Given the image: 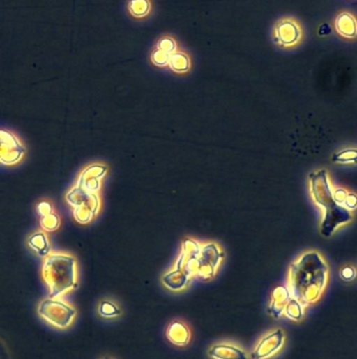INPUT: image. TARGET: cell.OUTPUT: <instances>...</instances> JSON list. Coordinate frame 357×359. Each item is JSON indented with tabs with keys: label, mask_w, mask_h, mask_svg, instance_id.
I'll use <instances>...</instances> for the list:
<instances>
[{
	"label": "cell",
	"mask_w": 357,
	"mask_h": 359,
	"mask_svg": "<svg viewBox=\"0 0 357 359\" xmlns=\"http://www.w3.org/2000/svg\"><path fill=\"white\" fill-rule=\"evenodd\" d=\"M166 337L174 346H188L190 342L192 333L190 328L181 321H174L166 330Z\"/></svg>",
	"instance_id": "obj_10"
},
{
	"label": "cell",
	"mask_w": 357,
	"mask_h": 359,
	"mask_svg": "<svg viewBox=\"0 0 357 359\" xmlns=\"http://www.w3.org/2000/svg\"><path fill=\"white\" fill-rule=\"evenodd\" d=\"M170 68L176 72H185L190 70V60L186 54L180 53V52H176V53L172 54L169 58Z\"/></svg>",
	"instance_id": "obj_16"
},
{
	"label": "cell",
	"mask_w": 357,
	"mask_h": 359,
	"mask_svg": "<svg viewBox=\"0 0 357 359\" xmlns=\"http://www.w3.org/2000/svg\"><path fill=\"white\" fill-rule=\"evenodd\" d=\"M329 281V268L317 251H309L292 263L288 273L290 296L305 308L317 304L325 293Z\"/></svg>",
	"instance_id": "obj_1"
},
{
	"label": "cell",
	"mask_w": 357,
	"mask_h": 359,
	"mask_svg": "<svg viewBox=\"0 0 357 359\" xmlns=\"http://www.w3.org/2000/svg\"><path fill=\"white\" fill-rule=\"evenodd\" d=\"M332 161L336 164H357V148H346L334 153Z\"/></svg>",
	"instance_id": "obj_18"
},
{
	"label": "cell",
	"mask_w": 357,
	"mask_h": 359,
	"mask_svg": "<svg viewBox=\"0 0 357 359\" xmlns=\"http://www.w3.org/2000/svg\"><path fill=\"white\" fill-rule=\"evenodd\" d=\"M37 313L43 321L58 330H66L73 325L77 310L62 298H47L39 303Z\"/></svg>",
	"instance_id": "obj_4"
},
{
	"label": "cell",
	"mask_w": 357,
	"mask_h": 359,
	"mask_svg": "<svg viewBox=\"0 0 357 359\" xmlns=\"http://www.w3.org/2000/svg\"><path fill=\"white\" fill-rule=\"evenodd\" d=\"M151 10V3L149 0H130L128 3V12L135 18L146 17Z\"/></svg>",
	"instance_id": "obj_17"
},
{
	"label": "cell",
	"mask_w": 357,
	"mask_h": 359,
	"mask_svg": "<svg viewBox=\"0 0 357 359\" xmlns=\"http://www.w3.org/2000/svg\"><path fill=\"white\" fill-rule=\"evenodd\" d=\"M99 316L103 319H117L122 316L121 306L113 300H102L97 308Z\"/></svg>",
	"instance_id": "obj_14"
},
{
	"label": "cell",
	"mask_w": 357,
	"mask_h": 359,
	"mask_svg": "<svg viewBox=\"0 0 357 359\" xmlns=\"http://www.w3.org/2000/svg\"><path fill=\"white\" fill-rule=\"evenodd\" d=\"M310 192L317 206L324 211L321 228L324 236H330L333 234L331 228L332 213H336L346 224L352 222V213L334 200L333 188L330 183L327 170L321 169L311 174Z\"/></svg>",
	"instance_id": "obj_3"
},
{
	"label": "cell",
	"mask_w": 357,
	"mask_h": 359,
	"mask_svg": "<svg viewBox=\"0 0 357 359\" xmlns=\"http://www.w3.org/2000/svg\"><path fill=\"white\" fill-rule=\"evenodd\" d=\"M334 30L342 38L352 40L357 37V18L349 12H342L334 20Z\"/></svg>",
	"instance_id": "obj_9"
},
{
	"label": "cell",
	"mask_w": 357,
	"mask_h": 359,
	"mask_svg": "<svg viewBox=\"0 0 357 359\" xmlns=\"http://www.w3.org/2000/svg\"><path fill=\"white\" fill-rule=\"evenodd\" d=\"M39 215H40V227L45 231H55L59 227V217L55 215L49 203L43 202L38 205Z\"/></svg>",
	"instance_id": "obj_12"
},
{
	"label": "cell",
	"mask_w": 357,
	"mask_h": 359,
	"mask_svg": "<svg viewBox=\"0 0 357 359\" xmlns=\"http://www.w3.org/2000/svg\"><path fill=\"white\" fill-rule=\"evenodd\" d=\"M306 314V308L294 298H290L283 311V316L287 317L290 321H301L304 319Z\"/></svg>",
	"instance_id": "obj_15"
},
{
	"label": "cell",
	"mask_w": 357,
	"mask_h": 359,
	"mask_svg": "<svg viewBox=\"0 0 357 359\" xmlns=\"http://www.w3.org/2000/svg\"><path fill=\"white\" fill-rule=\"evenodd\" d=\"M342 207L349 211H355L357 208V194L349 192Z\"/></svg>",
	"instance_id": "obj_22"
},
{
	"label": "cell",
	"mask_w": 357,
	"mask_h": 359,
	"mask_svg": "<svg viewBox=\"0 0 357 359\" xmlns=\"http://www.w3.org/2000/svg\"><path fill=\"white\" fill-rule=\"evenodd\" d=\"M170 55L166 52L161 51V49H155V52H153L151 54V62H153L155 66H165L166 64H168L169 62Z\"/></svg>",
	"instance_id": "obj_20"
},
{
	"label": "cell",
	"mask_w": 357,
	"mask_h": 359,
	"mask_svg": "<svg viewBox=\"0 0 357 359\" xmlns=\"http://www.w3.org/2000/svg\"><path fill=\"white\" fill-rule=\"evenodd\" d=\"M286 344V333L283 329H275L266 333L257 342L250 354L251 359H271L279 354Z\"/></svg>",
	"instance_id": "obj_7"
},
{
	"label": "cell",
	"mask_w": 357,
	"mask_h": 359,
	"mask_svg": "<svg viewBox=\"0 0 357 359\" xmlns=\"http://www.w3.org/2000/svg\"><path fill=\"white\" fill-rule=\"evenodd\" d=\"M102 359H112V358H109V357H103Z\"/></svg>",
	"instance_id": "obj_23"
},
{
	"label": "cell",
	"mask_w": 357,
	"mask_h": 359,
	"mask_svg": "<svg viewBox=\"0 0 357 359\" xmlns=\"http://www.w3.org/2000/svg\"><path fill=\"white\" fill-rule=\"evenodd\" d=\"M29 246L41 257H45L51 253L50 251V242L45 231L34 232L28 240Z\"/></svg>",
	"instance_id": "obj_13"
},
{
	"label": "cell",
	"mask_w": 357,
	"mask_h": 359,
	"mask_svg": "<svg viewBox=\"0 0 357 359\" xmlns=\"http://www.w3.org/2000/svg\"><path fill=\"white\" fill-rule=\"evenodd\" d=\"M208 356L213 359H249L248 354L234 342H221L209 348Z\"/></svg>",
	"instance_id": "obj_8"
},
{
	"label": "cell",
	"mask_w": 357,
	"mask_h": 359,
	"mask_svg": "<svg viewBox=\"0 0 357 359\" xmlns=\"http://www.w3.org/2000/svg\"><path fill=\"white\" fill-rule=\"evenodd\" d=\"M303 29L298 20L291 17L282 18L273 28V41L284 49H291L300 45Z\"/></svg>",
	"instance_id": "obj_5"
},
{
	"label": "cell",
	"mask_w": 357,
	"mask_h": 359,
	"mask_svg": "<svg viewBox=\"0 0 357 359\" xmlns=\"http://www.w3.org/2000/svg\"><path fill=\"white\" fill-rule=\"evenodd\" d=\"M26 151V147L15 134L0 130V165H16L24 159Z\"/></svg>",
	"instance_id": "obj_6"
},
{
	"label": "cell",
	"mask_w": 357,
	"mask_h": 359,
	"mask_svg": "<svg viewBox=\"0 0 357 359\" xmlns=\"http://www.w3.org/2000/svg\"><path fill=\"white\" fill-rule=\"evenodd\" d=\"M41 277L50 298H63L78 286L76 259L62 252H51L43 259Z\"/></svg>",
	"instance_id": "obj_2"
},
{
	"label": "cell",
	"mask_w": 357,
	"mask_h": 359,
	"mask_svg": "<svg viewBox=\"0 0 357 359\" xmlns=\"http://www.w3.org/2000/svg\"><path fill=\"white\" fill-rule=\"evenodd\" d=\"M290 298H291V296H290L287 288L278 287L277 289L273 291L271 304H269V307H268L269 314H271V316L275 317V319L283 317L284 308H285L287 303L289 302Z\"/></svg>",
	"instance_id": "obj_11"
},
{
	"label": "cell",
	"mask_w": 357,
	"mask_h": 359,
	"mask_svg": "<svg viewBox=\"0 0 357 359\" xmlns=\"http://www.w3.org/2000/svg\"><path fill=\"white\" fill-rule=\"evenodd\" d=\"M340 277L342 281L353 282L357 277V269L352 265H344L340 270Z\"/></svg>",
	"instance_id": "obj_21"
},
{
	"label": "cell",
	"mask_w": 357,
	"mask_h": 359,
	"mask_svg": "<svg viewBox=\"0 0 357 359\" xmlns=\"http://www.w3.org/2000/svg\"><path fill=\"white\" fill-rule=\"evenodd\" d=\"M157 49L161 51L166 52V53L172 54L176 53V43L174 38L172 37H163L158 41Z\"/></svg>",
	"instance_id": "obj_19"
}]
</instances>
